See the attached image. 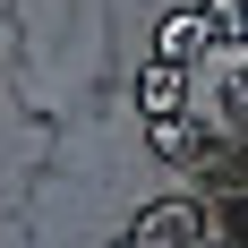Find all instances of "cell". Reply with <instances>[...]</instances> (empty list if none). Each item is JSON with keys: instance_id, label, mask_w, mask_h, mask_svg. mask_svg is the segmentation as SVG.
Masks as SVG:
<instances>
[{"instance_id": "6da1fadb", "label": "cell", "mask_w": 248, "mask_h": 248, "mask_svg": "<svg viewBox=\"0 0 248 248\" xmlns=\"http://www.w3.org/2000/svg\"><path fill=\"white\" fill-rule=\"evenodd\" d=\"M171 103H180V69H154L146 77V111H171Z\"/></svg>"}]
</instances>
